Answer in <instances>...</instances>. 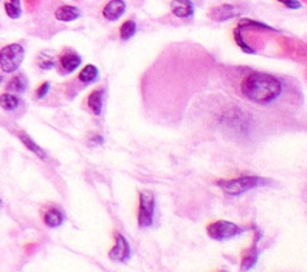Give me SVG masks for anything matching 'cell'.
<instances>
[{
  "label": "cell",
  "mask_w": 307,
  "mask_h": 272,
  "mask_svg": "<svg viewBox=\"0 0 307 272\" xmlns=\"http://www.w3.org/2000/svg\"><path fill=\"white\" fill-rule=\"evenodd\" d=\"M81 16V11L76 8V7H70V5H64L56 10L54 13V17L59 20V22H73L76 20L78 17Z\"/></svg>",
  "instance_id": "obj_10"
},
{
  "label": "cell",
  "mask_w": 307,
  "mask_h": 272,
  "mask_svg": "<svg viewBox=\"0 0 307 272\" xmlns=\"http://www.w3.org/2000/svg\"><path fill=\"white\" fill-rule=\"evenodd\" d=\"M155 198L149 190L140 192V208H138V224L140 228H149L154 223Z\"/></svg>",
  "instance_id": "obj_5"
},
{
  "label": "cell",
  "mask_w": 307,
  "mask_h": 272,
  "mask_svg": "<svg viewBox=\"0 0 307 272\" xmlns=\"http://www.w3.org/2000/svg\"><path fill=\"white\" fill-rule=\"evenodd\" d=\"M98 75H99V72H98V68L95 66V65H86L83 70L79 72V75H78V79L83 82V84H92V82H95L96 79H98Z\"/></svg>",
  "instance_id": "obj_15"
},
{
  "label": "cell",
  "mask_w": 307,
  "mask_h": 272,
  "mask_svg": "<svg viewBox=\"0 0 307 272\" xmlns=\"http://www.w3.org/2000/svg\"><path fill=\"white\" fill-rule=\"evenodd\" d=\"M269 181L261 178V176H240V178H234V179H222L217 181V186L228 195L237 196L242 195L245 192H249L252 189L265 186Z\"/></svg>",
  "instance_id": "obj_2"
},
{
  "label": "cell",
  "mask_w": 307,
  "mask_h": 272,
  "mask_svg": "<svg viewBox=\"0 0 307 272\" xmlns=\"http://www.w3.org/2000/svg\"><path fill=\"white\" fill-rule=\"evenodd\" d=\"M21 101L16 95H11V93H4L0 95V107L7 111H13L19 107Z\"/></svg>",
  "instance_id": "obj_17"
},
{
  "label": "cell",
  "mask_w": 307,
  "mask_h": 272,
  "mask_svg": "<svg viewBox=\"0 0 307 272\" xmlns=\"http://www.w3.org/2000/svg\"><path fill=\"white\" fill-rule=\"evenodd\" d=\"M0 204H2V202H0Z\"/></svg>",
  "instance_id": "obj_28"
},
{
  "label": "cell",
  "mask_w": 307,
  "mask_h": 272,
  "mask_svg": "<svg viewBox=\"0 0 307 272\" xmlns=\"http://www.w3.org/2000/svg\"><path fill=\"white\" fill-rule=\"evenodd\" d=\"M44 223L48 228H59L64 223V214L56 208H51L44 214Z\"/></svg>",
  "instance_id": "obj_14"
},
{
  "label": "cell",
  "mask_w": 307,
  "mask_h": 272,
  "mask_svg": "<svg viewBox=\"0 0 307 272\" xmlns=\"http://www.w3.org/2000/svg\"><path fill=\"white\" fill-rule=\"evenodd\" d=\"M115 237H116V243L109 252V258L113 261H128L131 258V246L128 240L121 234H115Z\"/></svg>",
  "instance_id": "obj_6"
},
{
  "label": "cell",
  "mask_w": 307,
  "mask_h": 272,
  "mask_svg": "<svg viewBox=\"0 0 307 272\" xmlns=\"http://www.w3.org/2000/svg\"><path fill=\"white\" fill-rule=\"evenodd\" d=\"M81 65V56L76 53H66L63 57H60V66L66 73H73L76 68Z\"/></svg>",
  "instance_id": "obj_11"
},
{
  "label": "cell",
  "mask_w": 307,
  "mask_h": 272,
  "mask_svg": "<svg viewBox=\"0 0 307 272\" xmlns=\"http://www.w3.org/2000/svg\"><path fill=\"white\" fill-rule=\"evenodd\" d=\"M25 50L21 43H10L0 50V66L5 73H14L24 60Z\"/></svg>",
  "instance_id": "obj_3"
},
{
  "label": "cell",
  "mask_w": 307,
  "mask_h": 272,
  "mask_svg": "<svg viewBox=\"0 0 307 272\" xmlns=\"http://www.w3.org/2000/svg\"><path fill=\"white\" fill-rule=\"evenodd\" d=\"M245 229L239 228L237 224L231 223V221H225V220H219L214 221L211 224H208L207 232L211 238L217 240V241H223V240H230L239 234H242Z\"/></svg>",
  "instance_id": "obj_4"
},
{
  "label": "cell",
  "mask_w": 307,
  "mask_h": 272,
  "mask_svg": "<svg viewBox=\"0 0 307 272\" xmlns=\"http://www.w3.org/2000/svg\"><path fill=\"white\" fill-rule=\"evenodd\" d=\"M278 2H281L284 7H287L289 10H299V8H302V5H301V2L299 0H278Z\"/></svg>",
  "instance_id": "obj_24"
},
{
  "label": "cell",
  "mask_w": 307,
  "mask_h": 272,
  "mask_svg": "<svg viewBox=\"0 0 307 272\" xmlns=\"http://www.w3.org/2000/svg\"><path fill=\"white\" fill-rule=\"evenodd\" d=\"M240 93L259 104H267L275 101L282 93V84L278 78L265 73H252L240 84Z\"/></svg>",
  "instance_id": "obj_1"
},
{
  "label": "cell",
  "mask_w": 307,
  "mask_h": 272,
  "mask_svg": "<svg viewBox=\"0 0 307 272\" xmlns=\"http://www.w3.org/2000/svg\"><path fill=\"white\" fill-rule=\"evenodd\" d=\"M0 82H2V76H0Z\"/></svg>",
  "instance_id": "obj_27"
},
{
  "label": "cell",
  "mask_w": 307,
  "mask_h": 272,
  "mask_svg": "<svg viewBox=\"0 0 307 272\" xmlns=\"http://www.w3.org/2000/svg\"><path fill=\"white\" fill-rule=\"evenodd\" d=\"M234 39H236V43L240 47V50H242V51L249 53V54H253V53H256L255 47H252V45H249V43H245V40H243V37H242V34H240V30H239V28H236V30H234Z\"/></svg>",
  "instance_id": "obj_22"
},
{
  "label": "cell",
  "mask_w": 307,
  "mask_h": 272,
  "mask_svg": "<svg viewBox=\"0 0 307 272\" xmlns=\"http://www.w3.org/2000/svg\"><path fill=\"white\" fill-rule=\"evenodd\" d=\"M135 33H137V24L134 20L125 22V24L121 25V28H119V37L122 40H129L131 37L135 36Z\"/></svg>",
  "instance_id": "obj_19"
},
{
  "label": "cell",
  "mask_w": 307,
  "mask_h": 272,
  "mask_svg": "<svg viewBox=\"0 0 307 272\" xmlns=\"http://www.w3.org/2000/svg\"><path fill=\"white\" fill-rule=\"evenodd\" d=\"M27 85H28V81L25 76L22 75H17L14 76L10 82H8V92H14V93H24L27 90Z\"/></svg>",
  "instance_id": "obj_18"
},
{
  "label": "cell",
  "mask_w": 307,
  "mask_h": 272,
  "mask_svg": "<svg viewBox=\"0 0 307 272\" xmlns=\"http://www.w3.org/2000/svg\"><path fill=\"white\" fill-rule=\"evenodd\" d=\"M54 65H56V62H54L53 57L47 56L45 53L40 56V59H39V66L42 68V70H51V68H53Z\"/></svg>",
  "instance_id": "obj_23"
},
{
  "label": "cell",
  "mask_w": 307,
  "mask_h": 272,
  "mask_svg": "<svg viewBox=\"0 0 307 272\" xmlns=\"http://www.w3.org/2000/svg\"><path fill=\"white\" fill-rule=\"evenodd\" d=\"M239 16V10L233 5H220L211 11V17L217 22H227Z\"/></svg>",
  "instance_id": "obj_9"
},
{
  "label": "cell",
  "mask_w": 307,
  "mask_h": 272,
  "mask_svg": "<svg viewBox=\"0 0 307 272\" xmlns=\"http://www.w3.org/2000/svg\"><path fill=\"white\" fill-rule=\"evenodd\" d=\"M19 140L24 143V146L28 149V150H31L33 153H36L39 158H42V160H47V153L44 152V149H40L31 138H30V136L27 134V133H24V131H21L19 133Z\"/></svg>",
  "instance_id": "obj_16"
},
{
  "label": "cell",
  "mask_w": 307,
  "mask_h": 272,
  "mask_svg": "<svg viewBox=\"0 0 307 272\" xmlns=\"http://www.w3.org/2000/svg\"><path fill=\"white\" fill-rule=\"evenodd\" d=\"M126 11V2L125 0H110V2L104 7L103 10V16L113 22V20H118L122 14Z\"/></svg>",
  "instance_id": "obj_7"
},
{
  "label": "cell",
  "mask_w": 307,
  "mask_h": 272,
  "mask_svg": "<svg viewBox=\"0 0 307 272\" xmlns=\"http://www.w3.org/2000/svg\"><path fill=\"white\" fill-rule=\"evenodd\" d=\"M171 10L180 19H188L194 14V5L191 0H172Z\"/></svg>",
  "instance_id": "obj_8"
},
{
  "label": "cell",
  "mask_w": 307,
  "mask_h": 272,
  "mask_svg": "<svg viewBox=\"0 0 307 272\" xmlns=\"http://www.w3.org/2000/svg\"><path fill=\"white\" fill-rule=\"evenodd\" d=\"M48 92H50V82H44V84L37 88L36 96H37V98H45Z\"/></svg>",
  "instance_id": "obj_25"
},
{
  "label": "cell",
  "mask_w": 307,
  "mask_h": 272,
  "mask_svg": "<svg viewBox=\"0 0 307 272\" xmlns=\"http://www.w3.org/2000/svg\"><path fill=\"white\" fill-rule=\"evenodd\" d=\"M237 28H256V30H267V31H275L273 27L270 25H265V24H261V22H256V20H250V19H242L239 22V27Z\"/></svg>",
  "instance_id": "obj_21"
},
{
  "label": "cell",
  "mask_w": 307,
  "mask_h": 272,
  "mask_svg": "<svg viewBox=\"0 0 307 272\" xmlns=\"http://www.w3.org/2000/svg\"><path fill=\"white\" fill-rule=\"evenodd\" d=\"M258 240H259V234H258V237H256V240H255V244H253L247 252L243 254V257H242V264H240V269H242V270H249V269L255 267V264H256V261H258V257H259V252H258V249H256Z\"/></svg>",
  "instance_id": "obj_12"
},
{
  "label": "cell",
  "mask_w": 307,
  "mask_h": 272,
  "mask_svg": "<svg viewBox=\"0 0 307 272\" xmlns=\"http://www.w3.org/2000/svg\"><path fill=\"white\" fill-rule=\"evenodd\" d=\"M103 98H104V92L103 90H93L90 95H89V107L92 110L93 115L96 116H101L103 115Z\"/></svg>",
  "instance_id": "obj_13"
},
{
  "label": "cell",
  "mask_w": 307,
  "mask_h": 272,
  "mask_svg": "<svg viewBox=\"0 0 307 272\" xmlns=\"http://www.w3.org/2000/svg\"><path fill=\"white\" fill-rule=\"evenodd\" d=\"M93 141H95V143H103L104 140L101 138V136H99V134H95V138H93Z\"/></svg>",
  "instance_id": "obj_26"
},
{
  "label": "cell",
  "mask_w": 307,
  "mask_h": 272,
  "mask_svg": "<svg viewBox=\"0 0 307 272\" xmlns=\"http://www.w3.org/2000/svg\"><path fill=\"white\" fill-rule=\"evenodd\" d=\"M5 11L11 19H19L22 13L21 0H7L5 2Z\"/></svg>",
  "instance_id": "obj_20"
}]
</instances>
